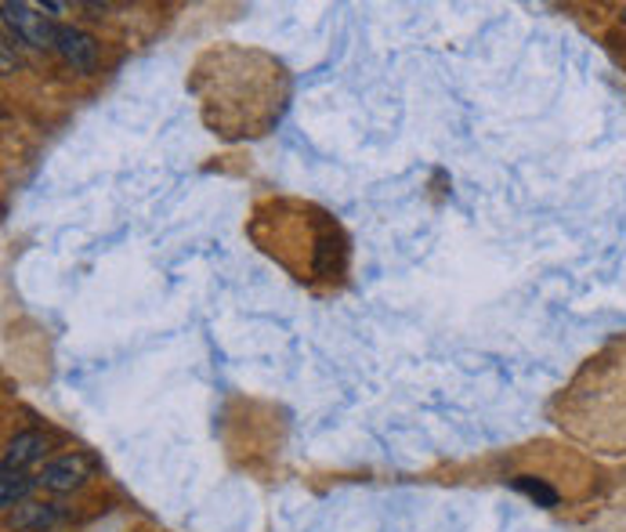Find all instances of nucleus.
I'll use <instances>...</instances> for the list:
<instances>
[{
    "label": "nucleus",
    "instance_id": "f257e3e1",
    "mask_svg": "<svg viewBox=\"0 0 626 532\" xmlns=\"http://www.w3.org/2000/svg\"><path fill=\"white\" fill-rule=\"evenodd\" d=\"M4 11V26L15 29V37L29 43V48H55V37H59V26L44 15V8H34V4H23V0H4L0 4Z\"/></svg>",
    "mask_w": 626,
    "mask_h": 532
},
{
    "label": "nucleus",
    "instance_id": "f03ea898",
    "mask_svg": "<svg viewBox=\"0 0 626 532\" xmlns=\"http://www.w3.org/2000/svg\"><path fill=\"white\" fill-rule=\"evenodd\" d=\"M91 474V460L84 453H66V456H55L51 464H44V474H40V482H44L51 493H73V489H80L88 482Z\"/></svg>",
    "mask_w": 626,
    "mask_h": 532
},
{
    "label": "nucleus",
    "instance_id": "7ed1b4c3",
    "mask_svg": "<svg viewBox=\"0 0 626 532\" xmlns=\"http://www.w3.org/2000/svg\"><path fill=\"white\" fill-rule=\"evenodd\" d=\"M55 51L62 54V62L73 65L77 73H91L94 62H99V40L77 26H59Z\"/></svg>",
    "mask_w": 626,
    "mask_h": 532
},
{
    "label": "nucleus",
    "instance_id": "20e7f679",
    "mask_svg": "<svg viewBox=\"0 0 626 532\" xmlns=\"http://www.w3.org/2000/svg\"><path fill=\"white\" fill-rule=\"evenodd\" d=\"M44 449H48V439L40 431H18L4 445V467H12V471H26L29 464L44 460Z\"/></svg>",
    "mask_w": 626,
    "mask_h": 532
},
{
    "label": "nucleus",
    "instance_id": "39448f33",
    "mask_svg": "<svg viewBox=\"0 0 626 532\" xmlns=\"http://www.w3.org/2000/svg\"><path fill=\"white\" fill-rule=\"evenodd\" d=\"M59 521H62V510H55L51 504H29L12 515V525L23 532H48L51 525H59Z\"/></svg>",
    "mask_w": 626,
    "mask_h": 532
},
{
    "label": "nucleus",
    "instance_id": "423d86ee",
    "mask_svg": "<svg viewBox=\"0 0 626 532\" xmlns=\"http://www.w3.org/2000/svg\"><path fill=\"white\" fill-rule=\"evenodd\" d=\"M29 493H34V478L4 467V474H0V504H4V510H18Z\"/></svg>",
    "mask_w": 626,
    "mask_h": 532
},
{
    "label": "nucleus",
    "instance_id": "0eeeda50",
    "mask_svg": "<svg viewBox=\"0 0 626 532\" xmlns=\"http://www.w3.org/2000/svg\"><path fill=\"white\" fill-rule=\"evenodd\" d=\"M514 489H518V493H525L528 499H536L539 507H558V493L547 482H539V478H528V474L518 478Z\"/></svg>",
    "mask_w": 626,
    "mask_h": 532
},
{
    "label": "nucleus",
    "instance_id": "6e6552de",
    "mask_svg": "<svg viewBox=\"0 0 626 532\" xmlns=\"http://www.w3.org/2000/svg\"><path fill=\"white\" fill-rule=\"evenodd\" d=\"M4 73H12V40H4Z\"/></svg>",
    "mask_w": 626,
    "mask_h": 532
},
{
    "label": "nucleus",
    "instance_id": "1a4fd4ad",
    "mask_svg": "<svg viewBox=\"0 0 626 532\" xmlns=\"http://www.w3.org/2000/svg\"><path fill=\"white\" fill-rule=\"evenodd\" d=\"M623 22H626V8H623Z\"/></svg>",
    "mask_w": 626,
    "mask_h": 532
}]
</instances>
